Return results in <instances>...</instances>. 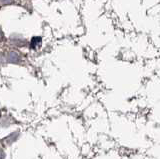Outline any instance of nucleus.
<instances>
[{"instance_id":"7ed1b4c3","label":"nucleus","mask_w":160,"mask_h":159,"mask_svg":"<svg viewBox=\"0 0 160 159\" xmlns=\"http://www.w3.org/2000/svg\"><path fill=\"white\" fill-rule=\"evenodd\" d=\"M41 41H42V39L40 36H34L31 38V40H30V48L31 49H35V48H37L38 46L41 45Z\"/></svg>"},{"instance_id":"f257e3e1","label":"nucleus","mask_w":160,"mask_h":159,"mask_svg":"<svg viewBox=\"0 0 160 159\" xmlns=\"http://www.w3.org/2000/svg\"><path fill=\"white\" fill-rule=\"evenodd\" d=\"M4 60H6L8 63H13V64H18L21 61V57H20L19 53L11 50V51H8L6 53V55H3L2 56V61L4 62Z\"/></svg>"},{"instance_id":"f03ea898","label":"nucleus","mask_w":160,"mask_h":159,"mask_svg":"<svg viewBox=\"0 0 160 159\" xmlns=\"http://www.w3.org/2000/svg\"><path fill=\"white\" fill-rule=\"evenodd\" d=\"M10 39H11L12 44H14V45H16L18 47H23L26 45V40H25L21 35H19V34H13V35H11V37H10Z\"/></svg>"},{"instance_id":"20e7f679","label":"nucleus","mask_w":160,"mask_h":159,"mask_svg":"<svg viewBox=\"0 0 160 159\" xmlns=\"http://www.w3.org/2000/svg\"><path fill=\"white\" fill-rule=\"evenodd\" d=\"M13 2V0H1V5L5 6V5H8V4H11Z\"/></svg>"}]
</instances>
